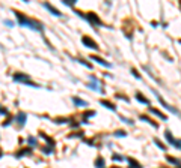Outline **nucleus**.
Listing matches in <instances>:
<instances>
[{
    "label": "nucleus",
    "instance_id": "f257e3e1",
    "mask_svg": "<svg viewBox=\"0 0 181 168\" xmlns=\"http://www.w3.org/2000/svg\"><path fill=\"white\" fill-rule=\"evenodd\" d=\"M14 14H15V17H17L18 26L29 27V29L36 30V32H42V30H44V27H42L41 23H38V21H35V20H30L29 17H26L24 14H21V12H18V11H14Z\"/></svg>",
    "mask_w": 181,
    "mask_h": 168
},
{
    "label": "nucleus",
    "instance_id": "f03ea898",
    "mask_svg": "<svg viewBox=\"0 0 181 168\" xmlns=\"http://www.w3.org/2000/svg\"><path fill=\"white\" fill-rule=\"evenodd\" d=\"M14 81H17V83H23V84L30 86V87H39L36 83H33V81L30 80L29 75H26V74H20V72L14 74Z\"/></svg>",
    "mask_w": 181,
    "mask_h": 168
},
{
    "label": "nucleus",
    "instance_id": "7ed1b4c3",
    "mask_svg": "<svg viewBox=\"0 0 181 168\" xmlns=\"http://www.w3.org/2000/svg\"><path fill=\"white\" fill-rule=\"evenodd\" d=\"M84 18L92 24V26H95V27H101L103 26V23H101V20L98 18V15L95 14V12H87L86 15H84Z\"/></svg>",
    "mask_w": 181,
    "mask_h": 168
},
{
    "label": "nucleus",
    "instance_id": "20e7f679",
    "mask_svg": "<svg viewBox=\"0 0 181 168\" xmlns=\"http://www.w3.org/2000/svg\"><path fill=\"white\" fill-rule=\"evenodd\" d=\"M152 92H154V95L157 96V101H158V102H160V104H161V105H163V107H164L166 110H169L170 113H173V114H176V116H181V114H179V111H178L176 108H173V107H170V105H167V104H166V102H164V101L161 99V96H160V95H158V93H157L155 90H152Z\"/></svg>",
    "mask_w": 181,
    "mask_h": 168
},
{
    "label": "nucleus",
    "instance_id": "39448f33",
    "mask_svg": "<svg viewBox=\"0 0 181 168\" xmlns=\"http://www.w3.org/2000/svg\"><path fill=\"white\" fill-rule=\"evenodd\" d=\"M81 42H83V45H84V47H87V48L98 50V45H97V42H94L92 39L89 38V36H83V38H81Z\"/></svg>",
    "mask_w": 181,
    "mask_h": 168
},
{
    "label": "nucleus",
    "instance_id": "423d86ee",
    "mask_svg": "<svg viewBox=\"0 0 181 168\" xmlns=\"http://www.w3.org/2000/svg\"><path fill=\"white\" fill-rule=\"evenodd\" d=\"M164 137H166V140H167L170 144H173V147H176V149H179V150H181V140H175V138L170 135V132H169V131H166V132H164Z\"/></svg>",
    "mask_w": 181,
    "mask_h": 168
},
{
    "label": "nucleus",
    "instance_id": "0eeeda50",
    "mask_svg": "<svg viewBox=\"0 0 181 168\" xmlns=\"http://www.w3.org/2000/svg\"><path fill=\"white\" fill-rule=\"evenodd\" d=\"M15 120H17L18 126H20V128H23V126L26 125V120H27V114H26V113H23V111H18V114L15 116Z\"/></svg>",
    "mask_w": 181,
    "mask_h": 168
},
{
    "label": "nucleus",
    "instance_id": "6e6552de",
    "mask_svg": "<svg viewBox=\"0 0 181 168\" xmlns=\"http://www.w3.org/2000/svg\"><path fill=\"white\" fill-rule=\"evenodd\" d=\"M91 60H94V62H97V63H100V65H103V66H106V68H110V66H112L109 62H106L104 59H101V57H98V56H91Z\"/></svg>",
    "mask_w": 181,
    "mask_h": 168
},
{
    "label": "nucleus",
    "instance_id": "1a4fd4ad",
    "mask_svg": "<svg viewBox=\"0 0 181 168\" xmlns=\"http://www.w3.org/2000/svg\"><path fill=\"white\" fill-rule=\"evenodd\" d=\"M44 8H45V9H48V11H50V12H51L53 15H56V17H62L60 11H57L56 8H53V6H51L50 3H44Z\"/></svg>",
    "mask_w": 181,
    "mask_h": 168
},
{
    "label": "nucleus",
    "instance_id": "9d476101",
    "mask_svg": "<svg viewBox=\"0 0 181 168\" xmlns=\"http://www.w3.org/2000/svg\"><path fill=\"white\" fill-rule=\"evenodd\" d=\"M100 104H101L103 107H106L107 110H110V111H115V110H116V105H115V104H112V102H109V101H106V99H101V101H100Z\"/></svg>",
    "mask_w": 181,
    "mask_h": 168
},
{
    "label": "nucleus",
    "instance_id": "9b49d317",
    "mask_svg": "<svg viewBox=\"0 0 181 168\" xmlns=\"http://www.w3.org/2000/svg\"><path fill=\"white\" fill-rule=\"evenodd\" d=\"M72 102H74L75 107H87V102L83 101V99H80V98H77V96L72 98Z\"/></svg>",
    "mask_w": 181,
    "mask_h": 168
},
{
    "label": "nucleus",
    "instance_id": "f8f14e48",
    "mask_svg": "<svg viewBox=\"0 0 181 168\" xmlns=\"http://www.w3.org/2000/svg\"><path fill=\"white\" fill-rule=\"evenodd\" d=\"M39 137H41L42 140H45V141H47V146H51V147H54V140H53V138H50L47 134L41 132V134H39Z\"/></svg>",
    "mask_w": 181,
    "mask_h": 168
},
{
    "label": "nucleus",
    "instance_id": "ddd939ff",
    "mask_svg": "<svg viewBox=\"0 0 181 168\" xmlns=\"http://www.w3.org/2000/svg\"><path fill=\"white\" fill-rule=\"evenodd\" d=\"M136 99H137L140 104H143V105H148V104H149V101H148V99H146L142 93H136Z\"/></svg>",
    "mask_w": 181,
    "mask_h": 168
},
{
    "label": "nucleus",
    "instance_id": "4468645a",
    "mask_svg": "<svg viewBox=\"0 0 181 168\" xmlns=\"http://www.w3.org/2000/svg\"><path fill=\"white\" fill-rule=\"evenodd\" d=\"M29 153H32V149H30V147H27V149H23V150L17 152V153H15V158H21V156L29 155Z\"/></svg>",
    "mask_w": 181,
    "mask_h": 168
},
{
    "label": "nucleus",
    "instance_id": "2eb2a0df",
    "mask_svg": "<svg viewBox=\"0 0 181 168\" xmlns=\"http://www.w3.org/2000/svg\"><path fill=\"white\" fill-rule=\"evenodd\" d=\"M149 113H152V114H155L157 117H160V119H163V120H167V117L163 114V113H160L158 110H155V108H149Z\"/></svg>",
    "mask_w": 181,
    "mask_h": 168
},
{
    "label": "nucleus",
    "instance_id": "dca6fc26",
    "mask_svg": "<svg viewBox=\"0 0 181 168\" xmlns=\"http://www.w3.org/2000/svg\"><path fill=\"white\" fill-rule=\"evenodd\" d=\"M127 162L130 164V167H131V168H142V165H140L139 162H136L133 158H127Z\"/></svg>",
    "mask_w": 181,
    "mask_h": 168
},
{
    "label": "nucleus",
    "instance_id": "f3484780",
    "mask_svg": "<svg viewBox=\"0 0 181 168\" xmlns=\"http://www.w3.org/2000/svg\"><path fill=\"white\" fill-rule=\"evenodd\" d=\"M139 119H140V120H145L146 123H151V125H152L154 128H157V126H158L157 123H154V120H152V119H149V117H146V116H143V114H142V116H140Z\"/></svg>",
    "mask_w": 181,
    "mask_h": 168
},
{
    "label": "nucleus",
    "instance_id": "a211bd4d",
    "mask_svg": "<svg viewBox=\"0 0 181 168\" xmlns=\"http://www.w3.org/2000/svg\"><path fill=\"white\" fill-rule=\"evenodd\" d=\"M104 159L103 158H97V161H95V168H104Z\"/></svg>",
    "mask_w": 181,
    "mask_h": 168
},
{
    "label": "nucleus",
    "instance_id": "6ab92c4d",
    "mask_svg": "<svg viewBox=\"0 0 181 168\" xmlns=\"http://www.w3.org/2000/svg\"><path fill=\"white\" fill-rule=\"evenodd\" d=\"M53 150H54V147H51V146L42 147V153H45V155H50V153H53Z\"/></svg>",
    "mask_w": 181,
    "mask_h": 168
},
{
    "label": "nucleus",
    "instance_id": "aec40b11",
    "mask_svg": "<svg viewBox=\"0 0 181 168\" xmlns=\"http://www.w3.org/2000/svg\"><path fill=\"white\" fill-rule=\"evenodd\" d=\"M92 116H95V113H94V111H86V113H84V116H83V117H84V120H83V122H84V123H87V122H86V119H87V117H92Z\"/></svg>",
    "mask_w": 181,
    "mask_h": 168
},
{
    "label": "nucleus",
    "instance_id": "412c9836",
    "mask_svg": "<svg viewBox=\"0 0 181 168\" xmlns=\"http://www.w3.org/2000/svg\"><path fill=\"white\" fill-rule=\"evenodd\" d=\"M77 62H78V63H81L83 66H86V68H89V69H92V65H89V63H87V62H84L83 59H78Z\"/></svg>",
    "mask_w": 181,
    "mask_h": 168
},
{
    "label": "nucleus",
    "instance_id": "4be33fe9",
    "mask_svg": "<svg viewBox=\"0 0 181 168\" xmlns=\"http://www.w3.org/2000/svg\"><path fill=\"white\" fill-rule=\"evenodd\" d=\"M27 143L32 144V146H36V138H35V137H29V138H27Z\"/></svg>",
    "mask_w": 181,
    "mask_h": 168
},
{
    "label": "nucleus",
    "instance_id": "5701e85b",
    "mask_svg": "<svg viewBox=\"0 0 181 168\" xmlns=\"http://www.w3.org/2000/svg\"><path fill=\"white\" fill-rule=\"evenodd\" d=\"M167 161H169L170 164H175V165H179V161H178V159H173L172 156H167Z\"/></svg>",
    "mask_w": 181,
    "mask_h": 168
},
{
    "label": "nucleus",
    "instance_id": "b1692460",
    "mask_svg": "<svg viewBox=\"0 0 181 168\" xmlns=\"http://www.w3.org/2000/svg\"><path fill=\"white\" fill-rule=\"evenodd\" d=\"M63 5H68V6H74V5H75V0H63Z\"/></svg>",
    "mask_w": 181,
    "mask_h": 168
},
{
    "label": "nucleus",
    "instance_id": "393cba45",
    "mask_svg": "<svg viewBox=\"0 0 181 168\" xmlns=\"http://www.w3.org/2000/svg\"><path fill=\"white\" fill-rule=\"evenodd\" d=\"M113 135H115V137H125V135H127V132H124V131H116Z\"/></svg>",
    "mask_w": 181,
    "mask_h": 168
},
{
    "label": "nucleus",
    "instance_id": "a878e982",
    "mask_svg": "<svg viewBox=\"0 0 181 168\" xmlns=\"http://www.w3.org/2000/svg\"><path fill=\"white\" fill-rule=\"evenodd\" d=\"M112 159H113V161H122L124 158H122L121 155H113V156H112Z\"/></svg>",
    "mask_w": 181,
    "mask_h": 168
},
{
    "label": "nucleus",
    "instance_id": "bb28decb",
    "mask_svg": "<svg viewBox=\"0 0 181 168\" xmlns=\"http://www.w3.org/2000/svg\"><path fill=\"white\" fill-rule=\"evenodd\" d=\"M0 114H9V113H8V110H6V108H3L2 105H0Z\"/></svg>",
    "mask_w": 181,
    "mask_h": 168
},
{
    "label": "nucleus",
    "instance_id": "cd10ccee",
    "mask_svg": "<svg viewBox=\"0 0 181 168\" xmlns=\"http://www.w3.org/2000/svg\"><path fill=\"white\" fill-rule=\"evenodd\" d=\"M154 141H155V144H157V146H158L160 149H163V150H166V147H164V146H163V144H161V143H160L158 140H154Z\"/></svg>",
    "mask_w": 181,
    "mask_h": 168
},
{
    "label": "nucleus",
    "instance_id": "c85d7f7f",
    "mask_svg": "<svg viewBox=\"0 0 181 168\" xmlns=\"http://www.w3.org/2000/svg\"><path fill=\"white\" fill-rule=\"evenodd\" d=\"M131 74H133V75H134L136 78H139V80H140V75L137 74V71H136V69H131Z\"/></svg>",
    "mask_w": 181,
    "mask_h": 168
},
{
    "label": "nucleus",
    "instance_id": "c756f323",
    "mask_svg": "<svg viewBox=\"0 0 181 168\" xmlns=\"http://www.w3.org/2000/svg\"><path fill=\"white\" fill-rule=\"evenodd\" d=\"M5 24H8L9 27H12V26H14V23H12V21H5Z\"/></svg>",
    "mask_w": 181,
    "mask_h": 168
},
{
    "label": "nucleus",
    "instance_id": "7c9ffc66",
    "mask_svg": "<svg viewBox=\"0 0 181 168\" xmlns=\"http://www.w3.org/2000/svg\"><path fill=\"white\" fill-rule=\"evenodd\" d=\"M3 156V153H2V150H0V158H2Z\"/></svg>",
    "mask_w": 181,
    "mask_h": 168
},
{
    "label": "nucleus",
    "instance_id": "2f4dec72",
    "mask_svg": "<svg viewBox=\"0 0 181 168\" xmlns=\"http://www.w3.org/2000/svg\"><path fill=\"white\" fill-rule=\"evenodd\" d=\"M112 168H118V167H112Z\"/></svg>",
    "mask_w": 181,
    "mask_h": 168
}]
</instances>
